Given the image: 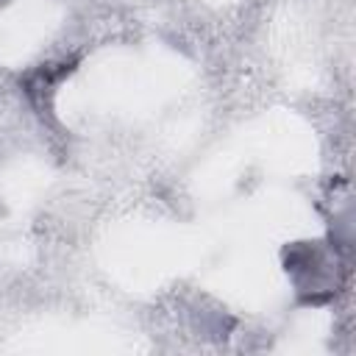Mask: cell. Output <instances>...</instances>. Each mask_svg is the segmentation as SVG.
<instances>
[{"label":"cell","instance_id":"6da1fadb","mask_svg":"<svg viewBox=\"0 0 356 356\" xmlns=\"http://www.w3.org/2000/svg\"><path fill=\"white\" fill-rule=\"evenodd\" d=\"M286 270L292 273L298 292L306 295L312 303L331 298L339 286L337 253L323 245H295L289 250Z\"/></svg>","mask_w":356,"mask_h":356},{"label":"cell","instance_id":"7a4b0ae2","mask_svg":"<svg viewBox=\"0 0 356 356\" xmlns=\"http://www.w3.org/2000/svg\"><path fill=\"white\" fill-rule=\"evenodd\" d=\"M70 70H72L70 64H47V67H39V70L28 78V95H31V100L42 108V106H44V95L50 97L53 89L58 86V81H61Z\"/></svg>","mask_w":356,"mask_h":356}]
</instances>
